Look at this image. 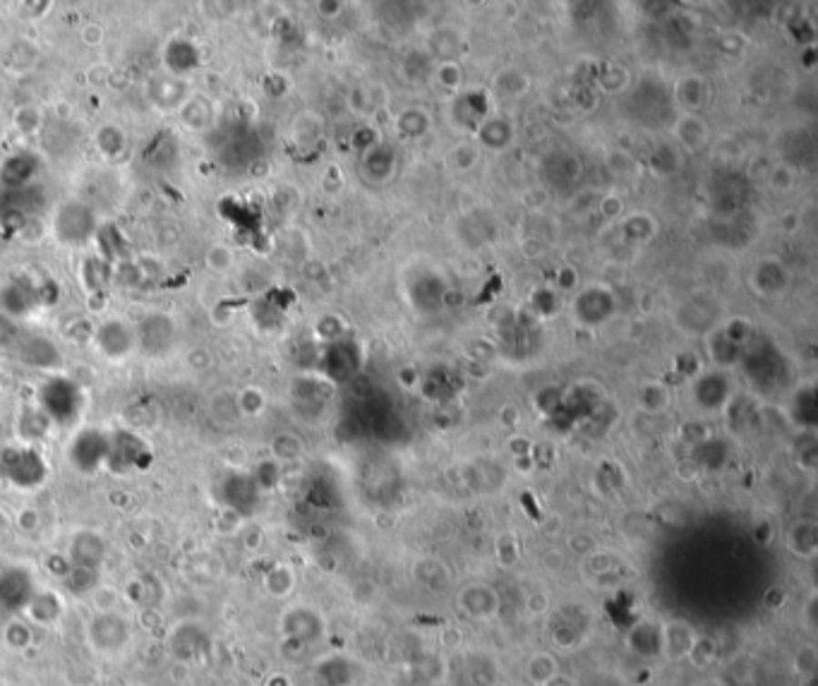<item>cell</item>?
<instances>
[{
	"label": "cell",
	"instance_id": "cell-6",
	"mask_svg": "<svg viewBox=\"0 0 818 686\" xmlns=\"http://www.w3.org/2000/svg\"><path fill=\"white\" fill-rule=\"evenodd\" d=\"M108 447H111V435L94 428L82 429L70 444V463L79 473H96L101 466H106Z\"/></svg>",
	"mask_w": 818,
	"mask_h": 686
},
{
	"label": "cell",
	"instance_id": "cell-14",
	"mask_svg": "<svg viewBox=\"0 0 818 686\" xmlns=\"http://www.w3.org/2000/svg\"><path fill=\"white\" fill-rule=\"evenodd\" d=\"M461 610L470 620H492L500 610V595L495 588L470 586L461 593Z\"/></svg>",
	"mask_w": 818,
	"mask_h": 686
},
{
	"label": "cell",
	"instance_id": "cell-26",
	"mask_svg": "<svg viewBox=\"0 0 818 686\" xmlns=\"http://www.w3.org/2000/svg\"><path fill=\"white\" fill-rule=\"evenodd\" d=\"M528 610H530V612L533 614H545L550 610V600H548V595L545 593H533V595H528Z\"/></svg>",
	"mask_w": 818,
	"mask_h": 686
},
{
	"label": "cell",
	"instance_id": "cell-11",
	"mask_svg": "<svg viewBox=\"0 0 818 686\" xmlns=\"http://www.w3.org/2000/svg\"><path fill=\"white\" fill-rule=\"evenodd\" d=\"M209 648V639H207V631L199 624H192V621H185L178 629H173L171 633V653L173 658L183 660V662H192V660H199L207 653Z\"/></svg>",
	"mask_w": 818,
	"mask_h": 686
},
{
	"label": "cell",
	"instance_id": "cell-15",
	"mask_svg": "<svg viewBox=\"0 0 818 686\" xmlns=\"http://www.w3.org/2000/svg\"><path fill=\"white\" fill-rule=\"evenodd\" d=\"M17 360L32 368H56L60 363L58 350L44 337H17Z\"/></svg>",
	"mask_w": 818,
	"mask_h": 686
},
{
	"label": "cell",
	"instance_id": "cell-10",
	"mask_svg": "<svg viewBox=\"0 0 818 686\" xmlns=\"http://www.w3.org/2000/svg\"><path fill=\"white\" fill-rule=\"evenodd\" d=\"M258 497L259 488L252 475L233 473L221 482V499L231 509H236L237 514H250L258 504Z\"/></svg>",
	"mask_w": 818,
	"mask_h": 686
},
{
	"label": "cell",
	"instance_id": "cell-17",
	"mask_svg": "<svg viewBox=\"0 0 818 686\" xmlns=\"http://www.w3.org/2000/svg\"><path fill=\"white\" fill-rule=\"evenodd\" d=\"M26 614L39 624H53L63 614V600L53 590H39L26 607Z\"/></svg>",
	"mask_w": 818,
	"mask_h": 686
},
{
	"label": "cell",
	"instance_id": "cell-19",
	"mask_svg": "<svg viewBox=\"0 0 818 686\" xmlns=\"http://www.w3.org/2000/svg\"><path fill=\"white\" fill-rule=\"evenodd\" d=\"M554 674H560V662L554 660L552 653H535L533 658L528 660L526 677L533 681V684L538 686L548 684Z\"/></svg>",
	"mask_w": 818,
	"mask_h": 686
},
{
	"label": "cell",
	"instance_id": "cell-21",
	"mask_svg": "<svg viewBox=\"0 0 818 686\" xmlns=\"http://www.w3.org/2000/svg\"><path fill=\"white\" fill-rule=\"evenodd\" d=\"M816 665H818L816 646H813V643L799 646L797 653H794V672H797L799 677H804V680H813Z\"/></svg>",
	"mask_w": 818,
	"mask_h": 686
},
{
	"label": "cell",
	"instance_id": "cell-16",
	"mask_svg": "<svg viewBox=\"0 0 818 686\" xmlns=\"http://www.w3.org/2000/svg\"><path fill=\"white\" fill-rule=\"evenodd\" d=\"M96 343H99L106 356L123 358L132 348V334L127 331L126 324L106 322L96 334Z\"/></svg>",
	"mask_w": 818,
	"mask_h": 686
},
{
	"label": "cell",
	"instance_id": "cell-27",
	"mask_svg": "<svg viewBox=\"0 0 818 686\" xmlns=\"http://www.w3.org/2000/svg\"><path fill=\"white\" fill-rule=\"evenodd\" d=\"M542 686H576V681L574 680H569V677H564V674H554L552 680L548 681V684H542Z\"/></svg>",
	"mask_w": 818,
	"mask_h": 686
},
{
	"label": "cell",
	"instance_id": "cell-5",
	"mask_svg": "<svg viewBox=\"0 0 818 686\" xmlns=\"http://www.w3.org/2000/svg\"><path fill=\"white\" fill-rule=\"evenodd\" d=\"M149 463H152V451L137 435H132L127 429L113 432L108 459H106L108 469L116 473H126L132 469H146Z\"/></svg>",
	"mask_w": 818,
	"mask_h": 686
},
{
	"label": "cell",
	"instance_id": "cell-22",
	"mask_svg": "<svg viewBox=\"0 0 818 686\" xmlns=\"http://www.w3.org/2000/svg\"><path fill=\"white\" fill-rule=\"evenodd\" d=\"M171 48L173 51H178V58H168V63H171V67L176 73H187V70L197 63V51H195L190 44L178 41V44H173Z\"/></svg>",
	"mask_w": 818,
	"mask_h": 686
},
{
	"label": "cell",
	"instance_id": "cell-20",
	"mask_svg": "<svg viewBox=\"0 0 818 686\" xmlns=\"http://www.w3.org/2000/svg\"><path fill=\"white\" fill-rule=\"evenodd\" d=\"M48 425H51V420L39 409L25 410V416L20 418V435L25 437L26 442H36V439L46 435Z\"/></svg>",
	"mask_w": 818,
	"mask_h": 686
},
{
	"label": "cell",
	"instance_id": "cell-12",
	"mask_svg": "<svg viewBox=\"0 0 818 686\" xmlns=\"http://www.w3.org/2000/svg\"><path fill=\"white\" fill-rule=\"evenodd\" d=\"M106 545L101 540V535L92 533V530H82L73 538V545H70V567L79 569H92V571H99L101 564H104Z\"/></svg>",
	"mask_w": 818,
	"mask_h": 686
},
{
	"label": "cell",
	"instance_id": "cell-13",
	"mask_svg": "<svg viewBox=\"0 0 818 686\" xmlns=\"http://www.w3.org/2000/svg\"><path fill=\"white\" fill-rule=\"evenodd\" d=\"M139 343L149 353L164 356L166 350H171L173 343H176V327L164 315L146 317V322L139 329Z\"/></svg>",
	"mask_w": 818,
	"mask_h": 686
},
{
	"label": "cell",
	"instance_id": "cell-1",
	"mask_svg": "<svg viewBox=\"0 0 818 686\" xmlns=\"http://www.w3.org/2000/svg\"><path fill=\"white\" fill-rule=\"evenodd\" d=\"M82 389L67 377H51L41 384L39 410L56 425L70 428L82 413Z\"/></svg>",
	"mask_w": 818,
	"mask_h": 686
},
{
	"label": "cell",
	"instance_id": "cell-8",
	"mask_svg": "<svg viewBox=\"0 0 818 686\" xmlns=\"http://www.w3.org/2000/svg\"><path fill=\"white\" fill-rule=\"evenodd\" d=\"M281 629H284L286 639L296 641V643H315V641L324 639L327 624H324L322 614L317 610L308 605H298L290 607L288 612L284 614Z\"/></svg>",
	"mask_w": 818,
	"mask_h": 686
},
{
	"label": "cell",
	"instance_id": "cell-4",
	"mask_svg": "<svg viewBox=\"0 0 818 686\" xmlns=\"http://www.w3.org/2000/svg\"><path fill=\"white\" fill-rule=\"evenodd\" d=\"M39 588L25 567H5L0 571V612L7 617L25 614Z\"/></svg>",
	"mask_w": 818,
	"mask_h": 686
},
{
	"label": "cell",
	"instance_id": "cell-7",
	"mask_svg": "<svg viewBox=\"0 0 818 686\" xmlns=\"http://www.w3.org/2000/svg\"><path fill=\"white\" fill-rule=\"evenodd\" d=\"M96 231L92 209H86L79 202H70L56 214V236L67 245H82Z\"/></svg>",
	"mask_w": 818,
	"mask_h": 686
},
{
	"label": "cell",
	"instance_id": "cell-2",
	"mask_svg": "<svg viewBox=\"0 0 818 686\" xmlns=\"http://www.w3.org/2000/svg\"><path fill=\"white\" fill-rule=\"evenodd\" d=\"M46 459L32 447V444H22V447H7L0 451V475L5 478L10 485L20 489L39 488L41 482L46 480Z\"/></svg>",
	"mask_w": 818,
	"mask_h": 686
},
{
	"label": "cell",
	"instance_id": "cell-18",
	"mask_svg": "<svg viewBox=\"0 0 818 686\" xmlns=\"http://www.w3.org/2000/svg\"><path fill=\"white\" fill-rule=\"evenodd\" d=\"M63 583H66V590L70 595H86L96 590L99 586V571H92V569H79L70 567L63 576Z\"/></svg>",
	"mask_w": 818,
	"mask_h": 686
},
{
	"label": "cell",
	"instance_id": "cell-3",
	"mask_svg": "<svg viewBox=\"0 0 818 686\" xmlns=\"http://www.w3.org/2000/svg\"><path fill=\"white\" fill-rule=\"evenodd\" d=\"M86 639H89V643H92L96 653L118 655L130 643V624L116 610L99 612L89 621V627H86Z\"/></svg>",
	"mask_w": 818,
	"mask_h": 686
},
{
	"label": "cell",
	"instance_id": "cell-25",
	"mask_svg": "<svg viewBox=\"0 0 818 686\" xmlns=\"http://www.w3.org/2000/svg\"><path fill=\"white\" fill-rule=\"evenodd\" d=\"M29 636H32V631H29L25 624H13V627L7 629V641H10L13 646H26V643H29Z\"/></svg>",
	"mask_w": 818,
	"mask_h": 686
},
{
	"label": "cell",
	"instance_id": "cell-28",
	"mask_svg": "<svg viewBox=\"0 0 818 686\" xmlns=\"http://www.w3.org/2000/svg\"><path fill=\"white\" fill-rule=\"evenodd\" d=\"M706 686H718V684H706Z\"/></svg>",
	"mask_w": 818,
	"mask_h": 686
},
{
	"label": "cell",
	"instance_id": "cell-23",
	"mask_svg": "<svg viewBox=\"0 0 818 686\" xmlns=\"http://www.w3.org/2000/svg\"><path fill=\"white\" fill-rule=\"evenodd\" d=\"M787 598H790V595H787L785 588L773 586V588H768V590H765V595H763V605L768 607V610H771V612H778L780 607H785V605H787Z\"/></svg>",
	"mask_w": 818,
	"mask_h": 686
},
{
	"label": "cell",
	"instance_id": "cell-24",
	"mask_svg": "<svg viewBox=\"0 0 818 686\" xmlns=\"http://www.w3.org/2000/svg\"><path fill=\"white\" fill-rule=\"evenodd\" d=\"M802 614H804V620H802V624H804V629L809 633H816V627H818V617H816V593H812L809 595V600L804 602V607H802Z\"/></svg>",
	"mask_w": 818,
	"mask_h": 686
},
{
	"label": "cell",
	"instance_id": "cell-9",
	"mask_svg": "<svg viewBox=\"0 0 818 686\" xmlns=\"http://www.w3.org/2000/svg\"><path fill=\"white\" fill-rule=\"evenodd\" d=\"M699 639L696 629L684 620H667L660 624V655L667 660H684Z\"/></svg>",
	"mask_w": 818,
	"mask_h": 686
}]
</instances>
